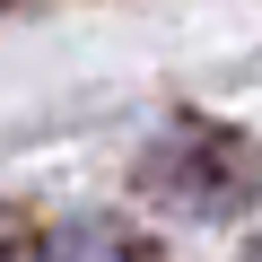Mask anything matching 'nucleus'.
Returning a JSON list of instances; mask_svg holds the SVG:
<instances>
[{"label": "nucleus", "instance_id": "1", "mask_svg": "<svg viewBox=\"0 0 262 262\" xmlns=\"http://www.w3.org/2000/svg\"><path fill=\"white\" fill-rule=\"evenodd\" d=\"M149 184H175L201 219H219V210H236V201L262 184V149H245L236 131H201V140L184 149V131H175V149L149 158Z\"/></svg>", "mask_w": 262, "mask_h": 262}, {"label": "nucleus", "instance_id": "2", "mask_svg": "<svg viewBox=\"0 0 262 262\" xmlns=\"http://www.w3.org/2000/svg\"><path fill=\"white\" fill-rule=\"evenodd\" d=\"M53 262H140V253H131L114 227H70V236L53 245Z\"/></svg>", "mask_w": 262, "mask_h": 262}, {"label": "nucleus", "instance_id": "3", "mask_svg": "<svg viewBox=\"0 0 262 262\" xmlns=\"http://www.w3.org/2000/svg\"><path fill=\"white\" fill-rule=\"evenodd\" d=\"M245 262H262V236H253V245H245Z\"/></svg>", "mask_w": 262, "mask_h": 262}]
</instances>
